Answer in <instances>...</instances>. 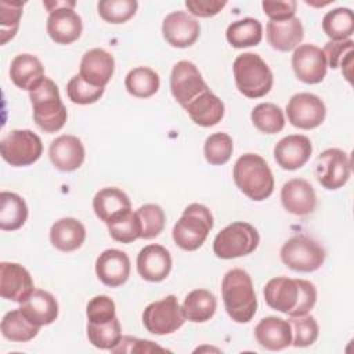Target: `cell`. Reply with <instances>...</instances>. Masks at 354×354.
<instances>
[{"label": "cell", "mask_w": 354, "mask_h": 354, "mask_svg": "<svg viewBox=\"0 0 354 354\" xmlns=\"http://www.w3.org/2000/svg\"><path fill=\"white\" fill-rule=\"evenodd\" d=\"M221 295L227 314L239 324L249 322L257 310V299L250 275L242 268L230 270L221 282Z\"/></svg>", "instance_id": "6da1fadb"}, {"label": "cell", "mask_w": 354, "mask_h": 354, "mask_svg": "<svg viewBox=\"0 0 354 354\" xmlns=\"http://www.w3.org/2000/svg\"><path fill=\"white\" fill-rule=\"evenodd\" d=\"M232 177L236 187L253 201H264L274 191V176L267 162L256 153L239 156L234 165Z\"/></svg>", "instance_id": "7a4b0ae2"}, {"label": "cell", "mask_w": 354, "mask_h": 354, "mask_svg": "<svg viewBox=\"0 0 354 354\" xmlns=\"http://www.w3.org/2000/svg\"><path fill=\"white\" fill-rule=\"evenodd\" d=\"M29 100L33 108V120L46 133L59 131L66 122V108L61 100L57 84L44 77L32 91Z\"/></svg>", "instance_id": "3957f363"}, {"label": "cell", "mask_w": 354, "mask_h": 354, "mask_svg": "<svg viewBox=\"0 0 354 354\" xmlns=\"http://www.w3.org/2000/svg\"><path fill=\"white\" fill-rule=\"evenodd\" d=\"M232 69L236 88L248 98L264 97L272 88V72L259 54L243 53L238 55Z\"/></svg>", "instance_id": "277c9868"}, {"label": "cell", "mask_w": 354, "mask_h": 354, "mask_svg": "<svg viewBox=\"0 0 354 354\" xmlns=\"http://www.w3.org/2000/svg\"><path fill=\"white\" fill-rule=\"evenodd\" d=\"M213 228L210 210L201 203L188 205L173 227V241L187 252L199 249Z\"/></svg>", "instance_id": "5b68a950"}, {"label": "cell", "mask_w": 354, "mask_h": 354, "mask_svg": "<svg viewBox=\"0 0 354 354\" xmlns=\"http://www.w3.org/2000/svg\"><path fill=\"white\" fill-rule=\"evenodd\" d=\"M259 242V232L252 224L235 221L216 235L213 241V252L220 259H236L254 252Z\"/></svg>", "instance_id": "8992f818"}, {"label": "cell", "mask_w": 354, "mask_h": 354, "mask_svg": "<svg viewBox=\"0 0 354 354\" xmlns=\"http://www.w3.org/2000/svg\"><path fill=\"white\" fill-rule=\"evenodd\" d=\"M281 260L293 271L313 272L324 264L325 250L314 239L306 235H295L281 248Z\"/></svg>", "instance_id": "52a82bcc"}, {"label": "cell", "mask_w": 354, "mask_h": 354, "mask_svg": "<svg viewBox=\"0 0 354 354\" xmlns=\"http://www.w3.org/2000/svg\"><path fill=\"white\" fill-rule=\"evenodd\" d=\"M1 158L11 166H29L43 153L40 137L32 130H12L0 141Z\"/></svg>", "instance_id": "ba28073f"}, {"label": "cell", "mask_w": 354, "mask_h": 354, "mask_svg": "<svg viewBox=\"0 0 354 354\" xmlns=\"http://www.w3.org/2000/svg\"><path fill=\"white\" fill-rule=\"evenodd\" d=\"M185 322L181 306L174 295H169L162 300L148 304L142 313V324L145 329L153 335H170L180 329Z\"/></svg>", "instance_id": "9c48e42d"}, {"label": "cell", "mask_w": 354, "mask_h": 354, "mask_svg": "<svg viewBox=\"0 0 354 354\" xmlns=\"http://www.w3.org/2000/svg\"><path fill=\"white\" fill-rule=\"evenodd\" d=\"M350 156L339 148H329L321 152L315 162V176L318 183L326 189H339L350 178Z\"/></svg>", "instance_id": "30bf717a"}, {"label": "cell", "mask_w": 354, "mask_h": 354, "mask_svg": "<svg viewBox=\"0 0 354 354\" xmlns=\"http://www.w3.org/2000/svg\"><path fill=\"white\" fill-rule=\"evenodd\" d=\"M206 88L209 87L195 64L183 59L173 66L170 75V90L174 100L183 108H185Z\"/></svg>", "instance_id": "8fae6325"}, {"label": "cell", "mask_w": 354, "mask_h": 354, "mask_svg": "<svg viewBox=\"0 0 354 354\" xmlns=\"http://www.w3.org/2000/svg\"><path fill=\"white\" fill-rule=\"evenodd\" d=\"M288 120L292 126L303 130H311L322 124L326 116L324 101L311 93L295 94L286 105Z\"/></svg>", "instance_id": "7c38bea8"}, {"label": "cell", "mask_w": 354, "mask_h": 354, "mask_svg": "<svg viewBox=\"0 0 354 354\" xmlns=\"http://www.w3.org/2000/svg\"><path fill=\"white\" fill-rule=\"evenodd\" d=\"M292 68L299 80L307 84H317L326 75V58L322 50L314 44H301L295 48Z\"/></svg>", "instance_id": "4fadbf2b"}, {"label": "cell", "mask_w": 354, "mask_h": 354, "mask_svg": "<svg viewBox=\"0 0 354 354\" xmlns=\"http://www.w3.org/2000/svg\"><path fill=\"white\" fill-rule=\"evenodd\" d=\"M35 290L29 271L18 263H0V295L3 299L24 303Z\"/></svg>", "instance_id": "5bb4252c"}, {"label": "cell", "mask_w": 354, "mask_h": 354, "mask_svg": "<svg viewBox=\"0 0 354 354\" xmlns=\"http://www.w3.org/2000/svg\"><path fill=\"white\" fill-rule=\"evenodd\" d=\"M201 33L199 22L185 11H173L163 19L162 35L165 40L177 48L192 46Z\"/></svg>", "instance_id": "9a60e30c"}, {"label": "cell", "mask_w": 354, "mask_h": 354, "mask_svg": "<svg viewBox=\"0 0 354 354\" xmlns=\"http://www.w3.org/2000/svg\"><path fill=\"white\" fill-rule=\"evenodd\" d=\"M75 6L57 8L47 18V33L57 44H71L82 35L83 22L80 15L73 10Z\"/></svg>", "instance_id": "2e32d148"}, {"label": "cell", "mask_w": 354, "mask_h": 354, "mask_svg": "<svg viewBox=\"0 0 354 354\" xmlns=\"http://www.w3.org/2000/svg\"><path fill=\"white\" fill-rule=\"evenodd\" d=\"M313 152L308 137L303 134H290L279 140L274 147V158L283 170H297L303 167Z\"/></svg>", "instance_id": "e0dca14e"}, {"label": "cell", "mask_w": 354, "mask_h": 354, "mask_svg": "<svg viewBox=\"0 0 354 354\" xmlns=\"http://www.w3.org/2000/svg\"><path fill=\"white\" fill-rule=\"evenodd\" d=\"M50 160L59 171H75L84 162V145L76 136L62 134L50 144Z\"/></svg>", "instance_id": "ac0fdd59"}, {"label": "cell", "mask_w": 354, "mask_h": 354, "mask_svg": "<svg viewBox=\"0 0 354 354\" xmlns=\"http://www.w3.org/2000/svg\"><path fill=\"white\" fill-rule=\"evenodd\" d=\"M281 202L289 213L307 216L315 210L317 195L307 180L292 178L281 188Z\"/></svg>", "instance_id": "d6986e66"}, {"label": "cell", "mask_w": 354, "mask_h": 354, "mask_svg": "<svg viewBox=\"0 0 354 354\" xmlns=\"http://www.w3.org/2000/svg\"><path fill=\"white\" fill-rule=\"evenodd\" d=\"M95 274L104 285L118 288L129 279L130 259L119 249H106L95 260Z\"/></svg>", "instance_id": "ffe728a7"}, {"label": "cell", "mask_w": 354, "mask_h": 354, "mask_svg": "<svg viewBox=\"0 0 354 354\" xmlns=\"http://www.w3.org/2000/svg\"><path fill=\"white\" fill-rule=\"evenodd\" d=\"M171 270V256L166 248L158 243L147 245L137 256V271L148 282L166 279Z\"/></svg>", "instance_id": "44dd1931"}, {"label": "cell", "mask_w": 354, "mask_h": 354, "mask_svg": "<svg viewBox=\"0 0 354 354\" xmlns=\"http://www.w3.org/2000/svg\"><path fill=\"white\" fill-rule=\"evenodd\" d=\"M113 57L104 48H91L82 57L79 75L90 84L105 88L113 75Z\"/></svg>", "instance_id": "7402d4cb"}, {"label": "cell", "mask_w": 354, "mask_h": 354, "mask_svg": "<svg viewBox=\"0 0 354 354\" xmlns=\"http://www.w3.org/2000/svg\"><path fill=\"white\" fill-rule=\"evenodd\" d=\"M93 209L101 221L111 224L131 212V203L122 189L116 187H106L94 195Z\"/></svg>", "instance_id": "603a6c76"}, {"label": "cell", "mask_w": 354, "mask_h": 354, "mask_svg": "<svg viewBox=\"0 0 354 354\" xmlns=\"http://www.w3.org/2000/svg\"><path fill=\"white\" fill-rule=\"evenodd\" d=\"M257 343L271 351H279L292 344V328L288 319L266 317L254 328Z\"/></svg>", "instance_id": "cb8c5ba5"}, {"label": "cell", "mask_w": 354, "mask_h": 354, "mask_svg": "<svg viewBox=\"0 0 354 354\" xmlns=\"http://www.w3.org/2000/svg\"><path fill=\"white\" fill-rule=\"evenodd\" d=\"M268 44L278 51L286 53L299 46L304 37L301 21L292 17L285 21H268L266 26Z\"/></svg>", "instance_id": "d4e9b609"}, {"label": "cell", "mask_w": 354, "mask_h": 354, "mask_svg": "<svg viewBox=\"0 0 354 354\" xmlns=\"http://www.w3.org/2000/svg\"><path fill=\"white\" fill-rule=\"evenodd\" d=\"M266 303L283 314H289L297 303L299 285L297 279L288 277H277L270 279L264 286Z\"/></svg>", "instance_id": "484cf974"}, {"label": "cell", "mask_w": 354, "mask_h": 354, "mask_svg": "<svg viewBox=\"0 0 354 354\" xmlns=\"http://www.w3.org/2000/svg\"><path fill=\"white\" fill-rule=\"evenodd\" d=\"M21 304L24 315L37 326L50 325L58 318V303L47 290L35 289L33 293Z\"/></svg>", "instance_id": "4316f807"}, {"label": "cell", "mask_w": 354, "mask_h": 354, "mask_svg": "<svg viewBox=\"0 0 354 354\" xmlns=\"http://www.w3.org/2000/svg\"><path fill=\"white\" fill-rule=\"evenodd\" d=\"M184 109L192 122L202 127L214 126L224 116V104L216 94L210 91V88L201 93Z\"/></svg>", "instance_id": "83f0119b"}, {"label": "cell", "mask_w": 354, "mask_h": 354, "mask_svg": "<svg viewBox=\"0 0 354 354\" xmlns=\"http://www.w3.org/2000/svg\"><path fill=\"white\" fill-rule=\"evenodd\" d=\"M10 77L17 87L32 91L46 77L44 66L37 57L19 54L11 61Z\"/></svg>", "instance_id": "f1b7e54d"}, {"label": "cell", "mask_w": 354, "mask_h": 354, "mask_svg": "<svg viewBox=\"0 0 354 354\" xmlns=\"http://www.w3.org/2000/svg\"><path fill=\"white\" fill-rule=\"evenodd\" d=\"M84 239L86 228L73 217L59 218L50 228V241L53 246L61 252H73L79 249Z\"/></svg>", "instance_id": "f546056e"}, {"label": "cell", "mask_w": 354, "mask_h": 354, "mask_svg": "<svg viewBox=\"0 0 354 354\" xmlns=\"http://www.w3.org/2000/svg\"><path fill=\"white\" fill-rule=\"evenodd\" d=\"M217 307L216 296L206 289H195L189 292L181 306L185 319L191 322H206L209 321Z\"/></svg>", "instance_id": "4dcf8cb0"}, {"label": "cell", "mask_w": 354, "mask_h": 354, "mask_svg": "<svg viewBox=\"0 0 354 354\" xmlns=\"http://www.w3.org/2000/svg\"><path fill=\"white\" fill-rule=\"evenodd\" d=\"M28 218V206L15 192L0 194V228L3 231L19 230Z\"/></svg>", "instance_id": "1f68e13d"}, {"label": "cell", "mask_w": 354, "mask_h": 354, "mask_svg": "<svg viewBox=\"0 0 354 354\" xmlns=\"http://www.w3.org/2000/svg\"><path fill=\"white\" fill-rule=\"evenodd\" d=\"M227 41L235 48L257 46L263 39L261 22L256 18H243L228 25L225 32Z\"/></svg>", "instance_id": "d6a6232c"}, {"label": "cell", "mask_w": 354, "mask_h": 354, "mask_svg": "<svg viewBox=\"0 0 354 354\" xmlns=\"http://www.w3.org/2000/svg\"><path fill=\"white\" fill-rule=\"evenodd\" d=\"M1 335L4 339L25 343L37 336L40 326L32 324L21 311V308H15L8 311L1 319Z\"/></svg>", "instance_id": "836d02e7"}, {"label": "cell", "mask_w": 354, "mask_h": 354, "mask_svg": "<svg viewBox=\"0 0 354 354\" xmlns=\"http://www.w3.org/2000/svg\"><path fill=\"white\" fill-rule=\"evenodd\" d=\"M124 86L127 93L133 97L149 98L158 93L160 87V79L153 69L148 66H137L127 73Z\"/></svg>", "instance_id": "e575fe53"}, {"label": "cell", "mask_w": 354, "mask_h": 354, "mask_svg": "<svg viewBox=\"0 0 354 354\" xmlns=\"http://www.w3.org/2000/svg\"><path fill=\"white\" fill-rule=\"evenodd\" d=\"M322 29L330 40H346L354 32V14L347 7L328 11L322 18Z\"/></svg>", "instance_id": "d590c367"}, {"label": "cell", "mask_w": 354, "mask_h": 354, "mask_svg": "<svg viewBox=\"0 0 354 354\" xmlns=\"http://www.w3.org/2000/svg\"><path fill=\"white\" fill-rule=\"evenodd\" d=\"M250 119L254 127L266 134L279 133L285 126L282 109L272 102H263L252 109Z\"/></svg>", "instance_id": "8d00e7d4"}, {"label": "cell", "mask_w": 354, "mask_h": 354, "mask_svg": "<svg viewBox=\"0 0 354 354\" xmlns=\"http://www.w3.org/2000/svg\"><path fill=\"white\" fill-rule=\"evenodd\" d=\"M88 342L101 350H112L122 339V326L119 319L115 317L112 321L105 324H87Z\"/></svg>", "instance_id": "74e56055"}, {"label": "cell", "mask_w": 354, "mask_h": 354, "mask_svg": "<svg viewBox=\"0 0 354 354\" xmlns=\"http://www.w3.org/2000/svg\"><path fill=\"white\" fill-rule=\"evenodd\" d=\"M234 151L232 138L227 133H214L209 136L203 145V153L207 163L213 166L224 165L230 160Z\"/></svg>", "instance_id": "f35d334b"}, {"label": "cell", "mask_w": 354, "mask_h": 354, "mask_svg": "<svg viewBox=\"0 0 354 354\" xmlns=\"http://www.w3.org/2000/svg\"><path fill=\"white\" fill-rule=\"evenodd\" d=\"M136 0H101L97 4L100 17L109 24L127 22L137 11Z\"/></svg>", "instance_id": "ab89813d"}, {"label": "cell", "mask_w": 354, "mask_h": 354, "mask_svg": "<svg viewBox=\"0 0 354 354\" xmlns=\"http://www.w3.org/2000/svg\"><path fill=\"white\" fill-rule=\"evenodd\" d=\"M137 216L141 223V238L152 239L156 238L165 228L166 216L163 209L155 203H147L138 207Z\"/></svg>", "instance_id": "60d3db41"}, {"label": "cell", "mask_w": 354, "mask_h": 354, "mask_svg": "<svg viewBox=\"0 0 354 354\" xmlns=\"http://www.w3.org/2000/svg\"><path fill=\"white\" fill-rule=\"evenodd\" d=\"M289 324L292 328V344L295 347H308L318 339L319 328L313 315L289 317Z\"/></svg>", "instance_id": "b9f144b4"}, {"label": "cell", "mask_w": 354, "mask_h": 354, "mask_svg": "<svg viewBox=\"0 0 354 354\" xmlns=\"http://www.w3.org/2000/svg\"><path fill=\"white\" fill-rule=\"evenodd\" d=\"M24 3L0 1V43L6 44L11 40L19 28Z\"/></svg>", "instance_id": "7bdbcfd3"}, {"label": "cell", "mask_w": 354, "mask_h": 354, "mask_svg": "<svg viewBox=\"0 0 354 354\" xmlns=\"http://www.w3.org/2000/svg\"><path fill=\"white\" fill-rule=\"evenodd\" d=\"M111 238L116 242L130 243L141 238V223L137 216V212H129L119 220L106 224Z\"/></svg>", "instance_id": "ee69618b"}, {"label": "cell", "mask_w": 354, "mask_h": 354, "mask_svg": "<svg viewBox=\"0 0 354 354\" xmlns=\"http://www.w3.org/2000/svg\"><path fill=\"white\" fill-rule=\"evenodd\" d=\"M66 94L73 104L88 105L97 102L102 97L104 87L93 86L80 75H75L66 84Z\"/></svg>", "instance_id": "f6af8a7d"}, {"label": "cell", "mask_w": 354, "mask_h": 354, "mask_svg": "<svg viewBox=\"0 0 354 354\" xmlns=\"http://www.w3.org/2000/svg\"><path fill=\"white\" fill-rule=\"evenodd\" d=\"M86 315L91 324H105L116 317V307L111 297L98 295L90 299L86 307Z\"/></svg>", "instance_id": "bcb514c9"}, {"label": "cell", "mask_w": 354, "mask_h": 354, "mask_svg": "<svg viewBox=\"0 0 354 354\" xmlns=\"http://www.w3.org/2000/svg\"><path fill=\"white\" fill-rule=\"evenodd\" d=\"M353 46L354 41L351 39L328 41L322 50L326 58V65L332 69L339 68L350 55H353Z\"/></svg>", "instance_id": "7dc6e473"}, {"label": "cell", "mask_w": 354, "mask_h": 354, "mask_svg": "<svg viewBox=\"0 0 354 354\" xmlns=\"http://www.w3.org/2000/svg\"><path fill=\"white\" fill-rule=\"evenodd\" d=\"M299 285V296H297V303L293 307V310L288 314L289 317H300L306 315L310 313V310L315 306L317 303V289L314 283L306 279H297Z\"/></svg>", "instance_id": "c3c4849f"}, {"label": "cell", "mask_w": 354, "mask_h": 354, "mask_svg": "<svg viewBox=\"0 0 354 354\" xmlns=\"http://www.w3.org/2000/svg\"><path fill=\"white\" fill-rule=\"evenodd\" d=\"M152 351H165V348L159 347L151 340L137 339L131 336H122L120 342L111 350V353H152Z\"/></svg>", "instance_id": "681fc988"}, {"label": "cell", "mask_w": 354, "mask_h": 354, "mask_svg": "<svg viewBox=\"0 0 354 354\" xmlns=\"http://www.w3.org/2000/svg\"><path fill=\"white\" fill-rule=\"evenodd\" d=\"M297 3L295 0L285 1H270L266 0L261 3L264 14L270 18V21H285L295 17Z\"/></svg>", "instance_id": "f907efd6"}, {"label": "cell", "mask_w": 354, "mask_h": 354, "mask_svg": "<svg viewBox=\"0 0 354 354\" xmlns=\"http://www.w3.org/2000/svg\"><path fill=\"white\" fill-rule=\"evenodd\" d=\"M227 1L225 0H187L185 7L192 15L207 18L217 15L224 7Z\"/></svg>", "instance_id": "816d5d0a"}]
</instances>
